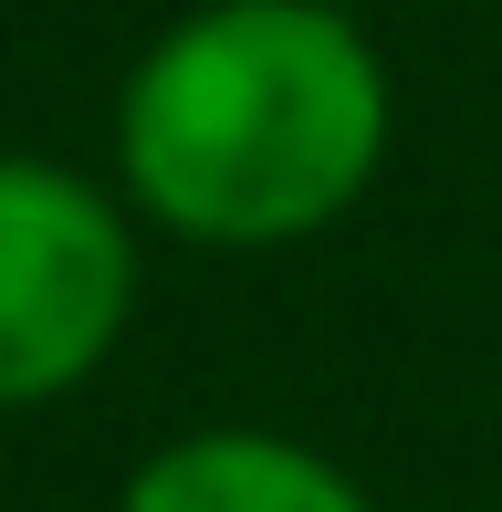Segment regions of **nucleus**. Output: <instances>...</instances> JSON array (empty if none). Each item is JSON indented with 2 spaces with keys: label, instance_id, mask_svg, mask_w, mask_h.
<instances>
[{
  "label": "nucleus",
  "instance_id": "nucleus-1",
  "mask_svg": "<svg viewBox=\"0 0 502 512\" xmlns=\"http://www.w3.org/2000/svg\"><path fill=\"white\" fill-rule=\"evenodd\" d=\"M398 74L335 0H199L126 63L105 178L157 241L293 251L377 189Z\"/></svg>",
  "mask_w": 502,
  "mask_h": 512
},
{
  "label": "nucleus",
  "instance_id": "nucleus-3",
  "mask_svg": "<svg viewBox=\"0 0 502 512\" xmlns=\"http://www.w3.org/2000/svg\"><path fill=\"white\" fill-rule=\"evenodd\" d=\"M116 512H377L335 450L272 418H199L116 481Z\"/></svg>",
  "mask_w": 502,
  "mask_h": 512
},
{
  "label": "nucleus",
  "instance_id": "nucleus-4",
  "mask_svg": "<svg viewBox=\"0 0 502 512\" xmlns=\"http://www.w3.org/2000/svg\"><path fill=\"white\" fill-rule=\"evenodd\" d=\"M335 11H356V0H335Z\"/></svg>",
  "mask_w": 502,
  "mask_h": 512
},
{
  "label": "nucleus",
  "instance_id": "nucleus-2",
  "mask_svg": "<svg viewBox=\"0 0 502 512\" xmlns=\"http://www.w3.org/2000/svg\"><path fill=\"white\" fill-rule=\"evenodd\" d=\"M147 293V220L116 178L0 147V418H32L116 366Z\"/></svg>",
  "mask_w": 502,
  "mask_h": 512
}]
</instances>
